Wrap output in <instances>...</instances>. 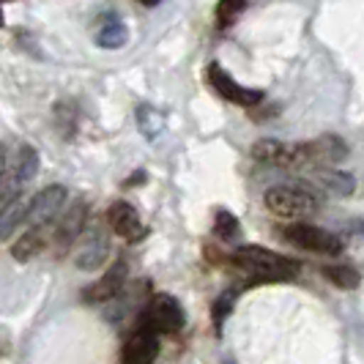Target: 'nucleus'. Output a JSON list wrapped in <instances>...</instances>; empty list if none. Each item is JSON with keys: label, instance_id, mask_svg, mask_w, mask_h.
<instances>
[{"label": "nucleus", "instance_id": "nucleus-21", "mask_svg": "<svg viewBox=\"0 0 364 364\" xmlns=\"http://www.w3.org/2000/svg\"><path fill=\"white\" fill-rule=\"evenodd\" d=\"M137 121H140V129H143V134L146 137H156L159 134V129H162V118H159V112L151 107H140L137 109Z\"/></svg>", "mask_w": 364, "mask_h": 364}, {"label": "nucleus", "instance_id": "nucleus-2", "mask_svg": "<svg viewBox=\"0 0 364 364\" xmlns=\"http://www.w3.org/2000/svg\"><path fill=\"white\" fill-rule=\"evenodd\" d=\"M266 208L274 217L282 219H307L318 211V198L304 186L293 183H277L266 192Z\"/></svg>", "mask_w": 364, "mask_h": 364}, {"label": "nucleus", "instance_id": "nucleus-1", "mask_svg": "<svg viewBox=\"0 0 364 364\" xmlns=\"http://www.w3.org/2000/svg\"><path fill=\"white\" fill-rule=\"evenodd\" d=\"M233 263L238 269L252 277V282H279V279H293L299 274V263L293 257L277 255L266 247H238L233 252Z\"/></svg>", "mask_w": 364, "mask_h": 364}, {"label": "nucleus", "instance_id": "nucleus-22", "mask_svg": "<svg viewBox=\"0 0 364 364\" xmlns=\"http://www.w3.org/2000/svg\"><path fill=\"white\" fill-rule=\"evenodd\" d=\"M233 296H236L233 291H225L217 299V304H214V323H217V328H222L225 318H228V312H230V307H233Z\"/></svg>", "mask_w": 364, "mask_h": 364}, {"label": "nucleus", "instance_id": "nucleus-24", "mask_svg": "<svg viewBox=\"0 0 364 364\" xmlns=\"http://www.w3.org/2000/svg\"><path fill=\"white\" fill-rule=\"evenodd\" d=\"M6 3H9V0H6Z\"/></svg>", "mask_w": 364, "mask_h": 364}, {"label": "nucleus", "instance_id": "nucleus-7", "mask_svg": "<svg viewBox=\"0 0 364 364\" xmlns=\"http://www.w3.org/2000/svg\"><path fill=\"white\" fill-rule=\"evenodd\" d=\"M159 331L148 326H137L129 340L124 343V350H121V359L124 364H154L159 359Z\"/></svg>", "mask_w": 364, "mask_h": 364}, {"label": "nucleus", "instance_id": "nucleus-19", "mask_svg": "<svg viewBox=\"0 0 364 364\" xmlns=\"http://www.w3.org/2000/svg\"><path fill=\"white\" fill-rule=\"evenodd\" d=\"M214 233H217L222 241H238L241 238V222H238L230 211H217L214 217Z\"/></svg>", "mask_w": 364, "mask_h": 364}, {"label": "nucleus", "instance_id": "nucleus-11", "mask_svg": "<svg viewBox=\"0 0 364 364\" xmlns=\"http://www.w3.org/2000/svg\"><path fill=\"white\" fill-rule=\"evenodd\" d=\"M107 219H109V228L121 238H127V241H140V238H146V233H148L140 214H137L134 205L127 200L112 203L107 211Z\"/></svg>", "mask_w": 364, "mask_h": 364}, {"label": "nucleus", "instance_id": "nucleus-8", "mask_svg": "<svg viewBox=\"0 0 364 364\" xmlns=\"http://www.w3.org/2000/svg\"><path fill=\"white\" fill-rule=\"evenodd\" d=\"M304 154V167H331V164L343 162L348 156V146L337 134H321L310 143H301Z\"/></svg>", "mask_w": 364, "mask_h": 364}, {"label": "nucleus", "instance_id": "nucleus-14", "mask_svg": "<svg viewBox=\"0 0 364 364\" xmlns=\"http://www.w3.org/2000/svg\"><path fill=\"white\" fill-rule=\"evenodd\" d=\"M38 173V154L33 146H19L11 162H6V173H3V183H17L22 186L31 181Z\"/></svg>", "mask_w": 364, "mask_h": 364}, {"label": "nucleus", "instance_id": "nucleus-13", "mask_svg": "<svg viewBox=\"0 0 364 364\" xmlns=\"http://www.w3.org/2000/svg\"><path fill=\"white\" fill-rule=\"evenodd\" d=\"M85 217H88V205L82 200H77L69 211H63V219H60L58 233H55L58 250H69L74 241L85 233Z\"/></svg>", "mask_w": 364, "mask_h": 364}, {"label": "nucleus", "instance_id": "nucleus-16", "mask_svg": "<svg viewBox=\"0 0 364 364\" xmlns=\"http://www.w3.org/2000/svg\"><path fill=\"white\" fill-rule=\"evenodd\" d=\"M127 25L121 19H107L99 31H96V44L105 50H121L127 44Z\"/></svg>", "mask_w": 364, "mask_h": 364}, {"label": "nucleus", "instance_id": "nucleus-20", "mask_svg": "<svg viewBox=\"0 0 364 364\" xmlns=\"http://www.w3.org/2000/svg\"><path fill=\"white\" fill-rule=\"evenodd\" d=\"M244 6H247V0H219L217 3V28H230L238 17H241V11H244Z\"/></svg>", "mask_w": 364, "mask_h": 364}, {"label": "nucleus", "instance_id": "nucleus-4", "mask_svg": "<svg viewBox=\"0 0 364 364\" xmlns=\"http://www.w3.org/2000/svg\"><path fill=\"white\" fill-rule=\"evenodd\" d=\"M282 233L293 247L307 250V252H318V255H340L343 252V238L328 233L323 228H315L310 222H293Z\"/></svg>", "mask_w": 364, "mask_h": 364}, {"label": "nucleus", "instance_id": "nucleus-17", "mask_svg": "<svg viewBox=\"0 0 364 364\" xmlns=\"http://www.w3.org/2000/svg\"><path fill=\"white\" fill-rule=\"evenodd\" d=\"M41 250H44V238L38 236V228H33V230H28L25 236H19V241L11 247V257L19 260V263H25V260L36 257Z\"/></svg>", "mask_w": 364, "mask_h": 364}, {"label": "nucleus", "instance_id": "nucleus-10", "mask_svg": "<svg viewBox=\"0 0 364 364\" xmlns=\"http://www.w3.org/2000/svg\"><path fill=\"white\" fill-rule=\"evenodd\" d=\"M252 156L274 167H304L301 143H279V140H260L252 146Z\"/></svg>", "mask_w": 364, "mask_h": 364}, {"label": "nucleus", "instance_id": "nucleus-18", "mask_svg": "<svg viewBox=\"0 0 364 364\" xmlns=\"http://www.w3.org/2000/svg\"><path fill=\"white\" fill-rule=\"evenodd\" d=\"M323 277L331 279L337 288H343V291H353V288H359V282H362V277L356 269H350V266H326L323 269Z\"/></svg>", "mask_w": 364, "mask_h": 364}, {"label": "nucleus", "instance_id": "nucleus-3", "mask_svg": "<svg viewBox=\"0 0 364 364\" xmlns=\"http://www.w3.org/2000/svg\"><path fill=\"white\" fill-rule=\"evenodd\" d=\"M183 323H186V312L181 301L167 293H156L140 312V326L154 328L159 334H178Z\"/></svg>", "mask_w": 364, "mask_h": 364}, {"label": "nucleus", "instance_id": "nucleus-9", "mask_svg": "<svg viewBox=\"0 0 364 364\" xmlns=\"http://www.w3.org/2000/svg\"><path fill=\"white\" fill-rule=\"evenodd\" d=\"M80 238H82V241H80V250H77V255H74L77 269H82V272H93V269L105 266L107 252H109L107 233H105L99 225H93V228H85V233H82Z\"/></svg>", "mask_w": 364, "mask_h": 364}, {"label": "nucleus", "instance_id": "nucleus-15", "mask_svg": "<svg viewBox=\"0 0 364 364\" xmlns=\"http://www.w3.org/2000/svg\"><path fill=\"white\" fill-rule=\"evenodd\" d=\"M315 181L321 183L326 192L337 195V198H348L356 189V178L343 173V170H334V167H318L315 170Z\"/></svg>", "mask_w": 364, "mask_h": 364}, {"label": "nucleus", "instance_id": "nucleus-5", "mask_svg": "<svg viewBox=\"0 0 364 364\" xmlns=\"http://www.w3.org/2000/svg\"><path fill=\"white\" fill-rule=\"evenodd\" d=\"M208 82H211V88H214L222 99L233 102L238 107H257V105L263 102V91L238 85L236 80L225 72L219 63H211V66H208Z\"/></svg>", "mask_w": 364, "mask_h": 364}, {"label": "nucleus", "instance_id": "nucleus-6", "mask_svg": "<svg viewBox=\"0 0 364 364\" xmlns=\"http://www.w3.org/2000/svg\"><path fill=\"white\" fill-rule=\"evenodd\" d=\"M63 203H66V189L60 183L44 186L38 195L28 200V225H33V228L50 225L63 211Z\"/></svg>", "mask_w": 364, "mask_h": 364}, {"label": "nucleus", "instance_id": "nucleus-12", "mask_svg": "<svg viewBox=\"0 0 364 364\" xmlns=\"http://www.w3.org/2000/svg\"><path fill=\"white\" fill-rule=\"evenodd\" d=\"M127 285V260H118L115 266H109L107 274H102L88 291L82 293V299L88 304H105L109 299H115L118 293H124Z\"/></svg>", "mask_w": 364, "mask_h": 364}, {"label": "nucleus", "instance_id": "nucleus-23", "mask_svg": "<svg viewBox=\"0 0 364 364\" xmlns=\"http://www.w3.org/2000/svg\"><path fill=\"white\" fill-rule=\"evenodd\" d=\"M140 3H146V6H156L159 0H140Z\"/></svg>", "mask_w": 364, "mask_h": 364}]
</instances>
